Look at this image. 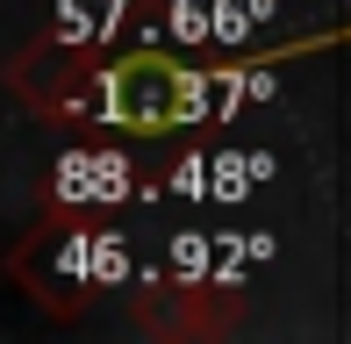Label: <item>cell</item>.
Instances as JSON below:
<instances>
[{
	"instance_id": "3",
	"label": "cell",
	"mask_w": 351,
	"mask_h": 344,
	"mask_svg": "<svg viewBox=\"0 0 351 344\" xmlns=\"http://www.w3.org/2000/svg\"><path fill=\"white\" fill-rule=\"evenodd\" d=\"M130 316L136 330L151 337H222L237 330V294H215V287H180V280H151L143 294H130Z\"/></svg>"
},
{
	"instance_id": "1",
	"label": "cell",
	"mask_w": 351,
	"mask_h": 344,
	"mask_svg": "<svg viewBox=\"0 0 351 344\" xmlns=\"http://www.w3.org/2000/svg\"><path fill=\"white\" fill-rule=\"evenodd\" d=\"M208 101V79H201L186 58L165 51H130V58H101V65H79L72 93H58V115H79L93 130H122V136H165L186 130Z\"/></svg>"
},
{
	"instance_id": "2",
	"label": "cell",
	"mask_w": 351,
	"mask_h": 344,
	"mask_svg": "<svg viewBox=\"0 0 351 344\" xmlns=\"http://www.w3.org/2000/svg\"><path fill=\"white\" fill-rule=\"evenodd\" d=\"M115 273H122L115 230H93V223H79V215L36 223L22 237V251H14V280H22L29 302L51 308V316H79Z\"/></svg>"
}]
</instances>
